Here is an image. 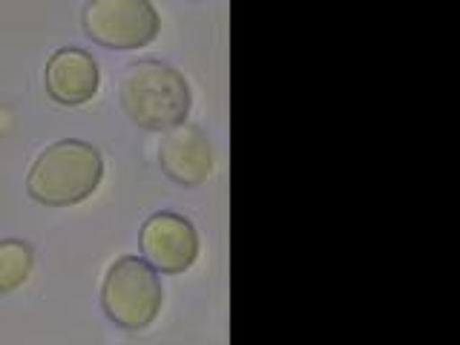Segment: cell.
I'll list each match as a JSON object with an SVG mask.
<instances>
[{"label":"cell","instance_id":"cell-1","mask_svg":"<svg viewBox=\"0 0 460 345\" xmlns=\"http://www.w3.org/2000/svg\"><path fill=\"white\" fill-rule=\"evenodd\" d=\"M104 179V158L86 141H58L29 170L26 190L38 205L69 208L90 199Z\"/></svg>","mask_w":460,"mask_h":345},{"label":"cell","instance_id":"cell-2","mask_svg":"<svg viewBox=\"0 0 460 345\" xmlns=\"http://www.w3.org/2000/svg\"><path fill=\"white\" fill-rule=\"evenodd\" d=\"M190 86L179 69L162 61H138L121 78V107L129 121L150 133L179 127L190 115Z\"/></svg>","mask_w":460,"mask_h":345},{"label":"cell","instance_id":"cell-3","mask_svg":"<svg viewBox=\"0 0 460 345\" xmlns=\"http://www.w3.org/2000/svg\"><path fill=\"white\" fill-rule=\"evenodd\" d=\"M162 302V279L147 259L124 256L107 270L104 288H101V305L115 325L127 331L147 328L155 323Z\"/></svg>","mask_w":460,"mask_h":345},{"label":"cell","instance_id":"cell-4","mask_svg":"<svg viewBox=\"0 0 460 345\" xmlns=\"http://www.w3.org/2000/svg\"><path fill=\"white\" fill-rule=\"evenodd\" d=\"M162 18L150 0H90L84 32L107 49H141L155 40Z\"/></svg>","mask_w":460,"mask_h":345},{"label":"cell","instance_id":"cell-5","mask_svg":"<svg viewBox=\"0 0 460 345\" xmlns=\"http://www.w3.org/2000/svg\"><path fill=\"white\" fill-rule=\"evenodd\" d=\"M141 253L162 273H184L199 259L196 227L179 213H155L141 227Z\"/></svg>","mask_w":460,"mask_h":345},{"label":"cell","instance_id":"cell-6","mask_svg":"<svg viewBox=\"0 0 460 345\" xmlns=\"http://www.w3.org/2000/svg\"><path fill=\"white\" fill-rule=\"evenodd\" d=\"M158 164L172 181L196 187L210 179L216 158L208 136L199 127L179 124L164 129V138L158 144Z\"/></svg>","mask_w":460,"mask_h":345},{"label":"cell","instance_id":"cell-7","mask_svg":"<svg viewBox=\"0 0 460 345\" xmlns=\"http://www.w3.org/2000/svg\"><path fill=\"white\" fill-rule=\"evenodd\" d=\"M101 86V72L90 52L66 47L58 49L47 64V93L55 104L78 107L93 101Z\"/></svg>","mask_w":460,"mask_h":345},{"label":"cell","instance_id":"cell-8","mask_svg":"<svg viewBox=\"0 0 460 345\" xmlns=\"http://www.w3.org/2000/svg\"><path fill=\"white\" fill-rule=\"evenodd\" d=\"M35 265L32 244L21 239H4L0 242V294H9L21 288Z\"/></svg>","mask_w":460,"mask_h":345}]
</instances>
